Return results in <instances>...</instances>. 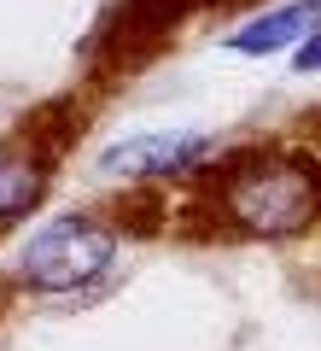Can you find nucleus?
I'll return each mask as SVG.
<instances>
[{
	"mask_svg": "<svg viewBox=\"0 0 321 351\" xmlns=\"http://www.w3.org/2000/svg\"><path fill=\"white\" fill-rule=\"evenodd\" d=\"M210 205L234 234L251 240L304 234L321 217V170L298 152H257V158H240L234 170H222Z\"/></svg>",
	"mask_w": 321,
	"mask_h": 351,
	"instance_id": "1",
	"label": "nucleus"
},
{
	"mask_svg": "<svg viewBox=\"0 0 321 351\" xmlns=\"http://www.w3.org/2000/svg\"><path fill=\"white\" fill-rule=\"evenodd\" d=\"M112 263H117V234L105 223H94V217H53L47 228H36L24 240V252H18V281L29 293L64 299V293L94 287Z\"/></svg>",
	"mask_w": 321,
	"mask_h": 351,
	"instance_id": "2",
	"label": "nucleus"
},
{
	"mask_svg": "<svg viewBox=\"0 0 321 351\" xmlns=\"http://www.w3.org/2000/svg\"><path fill=\"white\" fill-rule=\"evenodd\" d=\"M216 141L205 129H152V135H129L117 147H105L94 158V170L105 182H170V176H187L210 158Z\"/></svg>",
	"mask_w": 321,
	"mask_h": 351,
	"instance_id": "3",
	"label": "nucleus"
},
{
	"mask_svg": "<svg viewBox=\"0 0 321 351\" xmlns=\"http://www.w3.org/2000/svg\"><path fill=\"white\" fill-rule=\"evenodd\" d=\"M321 29V0H286L274 12H257L228 36V53H251V59H269V53H286V47H304L309 36Z\"/></svg>",
	"mask_w": 321,
	"mask_h": 351,
	"instance_id": "4",
	"label": "nucleus"
},
{
	"mask_svg": "<svg viewBox=\"0 0 321 351\" xmlns=\"http://www.w3.org/2000/svg\"><path fill=\"white\" fill-rule=\"evenodd\" d=\"M47 193V164L24 147H6L0 152V223H18L29 217Z\"/></svg>",
	"mask_w": 321,
	"mask_h": 351,
	"instance_id": "5",
	"label": "nucleus"
},
{
	"mask_svg": "<svg viewBox=\"0 0 321 351\" xmlns=\"http://www.w3.org/2000/svg\"><path fill=\"white\" fill-rule=\"evenodd\" d=\"M292 71H298V76H321V29L292 53Z\"/></svg>",
	"mask_w": 321,
	"mask_h": 351,
	"instance_id": "6",
	"label": "nucleus"
}]
</instances>
